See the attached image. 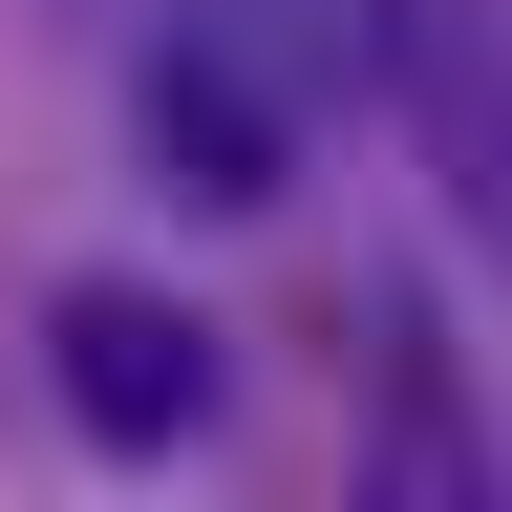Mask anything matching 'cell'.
<instances>
[{"instance_id": "1", "label": "cell", "mask_w": 512, "mask_h": 512, "mask_svg": "<svg viewBox=\"0 0 512 512\" xmlns=\"http://www.w3.org/2000/svg\"><path fill=\"white\" fill-rule=\"evenodd\" d=\"M43 363H64V427L128 448V470H150V448H192V427H214V384H235V363H214V320L150 299V278H64Z\"/></svg>"}, {"instance_id": "3", "label": "cell", "mask_w": 512, "mask_h": 512, "mask_svg": "<svg viewBox=\"0 0 512 512\" xmlns=\"http://www.w3.org/2000/svg\"><path fill=\"white\" fill-rule=\"evenodd\" d=\"M363 43H384V107L427 128L448 214H491V192H512V128H491V0H363Z\"/></svg>"}, {"instance_id": "2", "label": "cell", "mask_w": 512, "mask_h": 512, "mask_svg": "<svg viewBox=\"0 0 512 512\" xmlns=\"http://www.w3.org/2000/svg\"><path fill=\"white\" fill-rule=\"evenodd\" d=\"M128 128H150V171L192 192V214H278V192H299V86H278L256 43H214V22H171V43H150Z\"/></svg>"}, {"instance_id": "4", "label": "cell", "mask_w": 512, "mask_h": 512, "mask_svg": "<svg viewBox=\"0 0 512 512\" xmlns=\"http://www.w3.org/2000/svg\"><path fill=\"white\" fill-rule=\"evenodd\" d=\"M171 22H214V43H256L278 86H320V43H342V0H171Z\"/></svg>"}]
</instances>
